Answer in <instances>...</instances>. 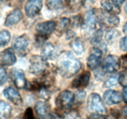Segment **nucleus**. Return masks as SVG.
Returning <instances> with one entry per match:
<instances>
[{
	"label": "nucleus",
	"instance_id": "obj_14",
	"mask_svg": "<svg viewBox=\"0 0 127 119\" xmlns=\"http://www.w3.org/2000/svg\"><path fill=\"white\" fill-rule=\"evenodd\" d=\"M90 78V73L85 71L75 78L72 82V87L76 89H83L88 86Z\"/></svg>",
	"mask_w": 127,
	"mask_h": 119
},
{
	"label": "nucleus",
	"instance_id": "obj_23",
	"mask_svg": "<svg viewBox=\"0 0 127 119\" xmlns=\"http://www.w3.org/2000/svg\"><path fill=\"white\" fill-rule=\"evenodd\" d=\"M70 24V19L66 18H61L59 21L57 25H56V34L59 36V34H62L69 27Z\"/></svg>",
	"mask_w": 127,
	"mask_h": 119
},
{
	"label": "nucleus",
	"instance_id": "obj_18",
	"mask_svg": "<svg viewBox=\"0 0 127 119\" xmlns=\"http://www.w3.org/2000/svg\"><path fill=\"white\" fill-rule=\"evenodd\" d=\"M42 54L46 59L54 60L59 57L58 48L51 43H44L42 46Z\"/></svg>",
	"mask_w": 127,
	"mask_h": 119
},
{
	"label": "nucleus",
	"instance_id": "obj_5",
	"mask_svg": "<svg viewBox=\"0 0 127 119\" xmlns=\"http://www.w3.org/2000/svg\"><path fill=\"white\" fill-rule=\"evenodd\" d=\"M75 96L72 92L64 90L60 93L56 99V105L61 109H69L73 104Z\"/></svg>",
	"mask_w": 127,
	"mask_h": 119
},
{
	"label": "nucleus",
	"instance_id": "obj_19",
	"mask_svg": "<svg viewBox=\"0 0 127 119\" xmlns=\"http://www.w3.org/2000/svg\"><path fill=\"white\" fill-rule=\"evenodd\" d=\"M100 4L102 9L108 14L117 15L120 13L118 4L112 0H102Z\"/></svg>",
	"mask_w": 127,
	"mask_h": 119
},
{
	"label": "nucleus",
	"instance_id": "obj_34",
	"mask_svg": "<svg viewBox=\"0 0 127 119\" xmlns=\"http://www.w3.org/2000/svg\"><path fill=\"white\" fill-rule=\"evenodd\" d=\"M7 74L4 68H0V86L4 84L6 81Z\"/></svg>",
	"mask_w": 127,
	"mask_h": 119
},
{
	"label": "nucleus",
	"instance_id": "obj_6",
	"mask_svg": "<svg viewBox=\"0 0 127 119\" xmlns=\"http://www.w3.org/2000/svg\"><path fill=\"white\" fill-rule=\"evenodd\" d=\"M121 61L118 57L113 55H109L103 60L102 69L106 73H112L118 70L120 67Z\"/></svg>",
	"mask_w": 127,
	"mask_h": 119
},
{
	"label": "nucleus",
	"instance_id": "obj_1",
	"mask_svg": "<svg viewBox=\"0 0 127 119\" xmlns=\"http://www.w3.org/2000/svg\"><path fill=\"white\" fill-rule=\"evenodd\" d=\"M81 68V62L70 52H64L59 56L57 70L62 77L70 78L77 73Z\"/></svg>",
	"mask_w": 127,
	"mask_h": 119
},
{
	"label": "nucleus",
	"instance_id": "obj_12",
	"mask_svg": "<svg viewBox=\"0 0 127 119\" xmlns=\"http://www.w3.org/2000/svg\"><path fill=\"white\" fill-rule=\"evenodd\" d=\"M11 78L18 89H24L27 84L24 71L21 69L13 68L10 72Z\"/></svg>",
	"mask_w": 127,
	"mask_h": 119
},
{
	"label": "nucleus",
	"instance_id": "obj_33",
	"mask_svg": "<svg viewBox=\"0 0 127 119\" xmlns=\"http://www.w3.org/2000/svg\"><path fill=\"white\" fill-rule=\"evenodd\" d=\"M24 119H34L33 110L31 107L27 108L23 115Z\"/></svg>",
	"mask_w": 127,
	"mask_h": 119
},
{
	"label": "nucleus",
	"instance_id": "obj_24",
	"mask_svg": "<svg viewBox=\"0 0 127 119\" xmlns=\"http://www.w3.org/2000/svg\"><path fill=\"white\" fill-rule=\"evenodd\" d=\"M70 45L76 54L81 55L84 52V45L80 38H76L70 42Z\"/></svg>",
	"mask_w": 127,
	"mask_h": 119
},
{
	"label": "nucleus",
	"instance_id": "obj_41",
	"mask_svg": "<svg viewBox=\"0 0 127 119\" xmlns=\"http://www.w3.org/2000/svg\"><path fill=\"white\" fill-rule=\"evenodd\" d=\"M50 119H62V117H61V116H59L57 114H51Z\"/></svg>",
	"mask_w": 127,
	"mask_h": 119
},
{
	"label": "nucleus",
	"instance_id": "obj_22",
	"mask_svg": "<svg viewBox=\"0 0 127 119\" xmlns=\"http://www.w3.org/2000/svg\"><path fill=\"white\" fill-rule=\"evenodd\" d=\"M67 0H46V5L51 10H58L66 6Z\"/></svg>",
	"mask_w": 127,
	"mask_h": 119
},
{
	"label": "nucleus",
	"instance_id": "obj_37",
	"mask_svg": "<svg viewBox=\"0 0 127 119\" xmlns=\"http://www.w3.org/2000/svg\"><path fill=\"white\" fill-rule=\"evenodd\" d=\"M121 117L123 119H127V105L122 109L120 114Z\"/></svg>",
	"mask_w": 127,
	"mask_h": 119
},
{
	"label": "nucleus",
	"instance_id": "obj_26",
	"mask_svg": "<svg viewBox=\"0 0 127 119\" xmlns=\"http://www.w3.org/2000/svg\"><path fill=\"white\" fill-rule=\"evenodd\" d=\"M120 35V34L119 31H118L116 29H112L107 31L105 34V39L108 43H112L117 40V39L119 37Z\"/></svg>",
	"mask_w": 127,
	"mask_h": 119
},
{
	"label": "nucleus",
	"instance_id": "obj_20",
	"mask_svg": "<svg viewBox=\"0 0 127 119\" xmlns=\"http://www.w3.org/2000/svg\"><path fill=\"white\" fill-rule=\"evenodd\" d=\"M23 18V14L21 11L19 9H14L9 13L6 18L4 25L7 27L12 26L18 24Z\"/></svg>",
	"mask_w": 127,
	"mask_h": 119
},
{
	"label": "nucleus",
	"instance_id": "obj_3",
	"mask_svg": "<svg viewBox=\"0 0 127 119\" xmlns=\"http://www.w3.org/2000/svg\"><path fill=\"white\" fill-rule=\"evenodd\" d=\"M30 39L28 35L23 34L16 37L13 42V49L19 56H25L29 51Z\"/></svg>",
	"mask_w": 127,
	"mask_h": 119
},
{
	"label": "nucleus",
	"instance_id": "obj_10",
	"mask_svg": "<svg viewBox=\"0 0 127 119\" xmlns=\"http://www.w3.org/2000/svg\"><path fill=\"white\" fill-rule=\"evenodd\" d=\"M16 62V57L13 48H8L0 52V66H11Z\"/></svg>",
	"mask_w": 127,
	"mask_h": 119
},
{
	"label": "nucleus",
	"instance_id": "obj_30",
	"mask_svg": "<svg viewBox=\"0 0 127 119\" xmlns=\"http://www.w3.org/2000/svg\"><path fill=\"white\" fill-rule=\"evenodd\" d=\"M118 79V82L121 86L124 87H127V70L121 72Z\"/></svg>",
	"mask_w": 127,
	"mask_h": 119
},
{
	"label": "nucleus",
	"instance_id": "obj_8",
	"mask_svg": "<svg viewBox=\"0 0 127 119\" xmlns=\"http://www.w3.org/2000/svg\"><path fill=\"white\" fill-rule=\"evenodd\" d=\"M56 24L53 20L43 22L39 23L36 27L37 34L48 38L50 35L56 30Z\"/></svg>",
	"mask_w": 127,
	"mask_h": 119
},
{
	"label": "nucleus",
	"instance_id": "obj_2",
	"mask_svg": "<svg viewBox=\"0 0 127 119\" xmlns=\"http://www.w3.org/2000/svg\"><path fill=\"white\" fill-rule=\"evenodd\" d=\"M30 65L29 71L31 73L35 75H44L47 73L49 65L47 60L42 56L33 55L32 56L29 60Z\"/></svg>",
	"mask_w": 127,
	"mask_h": 119
},
{
	"label": "nucleus",
	"instance_id": "obj_43",
	"mask_svg": "<svg viewBox=\"0 0 127 119\" xmlns=\"http://www.w3.org/2000/svg\"><path fill=\"white\" fill-rule=\"evenodd\" d=\"M125 0H115V2L118 4V5H121V4H123L125 2Z\"/></svg>",
	"mask_w": 127,
	"mask_h": 119
},
{
	"label": "nucleus",
	"instance_id": "obj_31",
	"mask_svg": "<svg viewBox=\"0 0 127 119\" xmlns=\"http://www.w3.org/2000/svg\"><path fill=\"white\" fill-rule=\"evenodd\" d=\"M118 82V78L116 76H112L108 78L107 81L105 82L103 86L106 88H109V87H113V86H116Z\"/></svg>",
	"mask_w": 127,
	"mask_h": 119
},
{
	"label": "nucleus",
	"instance_id": "obj_11",
	"mask_svg": "<svg viewBox=\"0 0 127 119\" xmlns=\"http://www.w3.org/2000/svg\"><path fill=\"white\" fill-rule=\"evenodd\" d=\"M42 8V0H28L25 6L26 14L29 18H34L39 13Z\"/></svg>",
	"mask_w": 127,
	"mask_h": 119
},
{
	"label": "nucleus",
	"instance_id": "obj_46",
	"mask_svg": "<svg viewBox=\"0 0 127 119\" xmlns=\"http://www.w3.org/2000/svg\"><path fill=\"white\" fill-rule=\"evenodd\" d=\"M21 1H23V0H21Z\"/></svg>",
	"mask_w": 127,
	"mask_h": 119
},
{
	"label": "nucleus",
	"instance_id": "obj_17",
	"mask_svg": "<svg viewBox=\"0 0 127 119\" xmlns=\"http://www.w3.org/2000/svg\"><path fill=\"white\" fill-rule=\"evenodd\" d=\"M122 96L120 93L113 90H107L103 94V100L108 105L118 104L122 101Z\"/></svg>",
	"mask_w": 127,
	"mask_h": 119
},
{
	"label": "nucleus",
	"instance_id": "obj_15",
	"mask_svg": "<svg viewBox=\"0 0 127 119\" xmlns=\"http://www.w3.org/2000/svg\"><path fill=\"white\" fill-rule=\"evenodd\" d=\"M35 111L39 119H49L51 116L50 107L47 103L39 101L35 105Z\"/></svg>",
	"mask_w": 127,
	"mask_h": 119
},
{
	"label": "nucleus",
	"instance_id": "obj_36",
	"mask_svg": "<svg viewBox=\"0 0 127 119\" xmlns=\"http://www.w3.org/2000/svg\"><path fill=\"white\" fill-rule=\"evenodd\" d=\"M89 119H106V117L104 116V115L99 114H93L89 117Z\"/></svg>",
	"mask_w": 127,
	"mask_h": 119
},
{
	"label": "nucleus",
	"instance_id": "obj_21",
	"mask_svg": "<svg viewBox=\"0 0 127 119\" xmlns=\"http://www.w3.org/2000/svg\"><path fill=\"white\" fill-rule=\"evenodd\" d=\"M12 108L8 103L0 100V119H8L11 114Z\"/></svg>",
	"mask_w": 127,
	"mask_h": 119
},
{
	"label": "nucleus",
	"instance_id": "obj_38",
	"mask_svg": "<svg viewBox=\"0 0 127 119\" xmlns=\"http://www.w3.org/2000/svg\"><path fill=\"white\" fill-rule=\"evenodd\" d=\"M122 99L127 104V87H124L122 91Z\"/></svg>",
	"mask_w": 127,
	"mask_h": 119
},
{
	"label": "nucleus",
	"instance_id": "obj_16",
	"mask_svg": "<svg viewBox=\"0 0 127 119\" xmlns=\"http://www.w3.org/2000/svg\"><path fill=\"white\" fill-rule=\"evenodd\" d=\"M3 94L7 99L13 103L14 105H19L23 103V99L20 94L13 87H6L3 91Z\"/></svg>",
	"mask_w": 127,
	"mask_h": 119
},
{
	"label": "nucleus",
	"instance_id": "obj_45",
	"mask_svg": "<svg viewBox=\"0 0 127 119\" xmlns=\"http://www.w3.org/2000/svg\"><path fill=\"white\" fill-rule=\"evenodd\" d=\"M4 1H5V0H0V6H1L3 4V3L4 2Z\"/></svg>",
	"mask_w": 127,
	"mask_h": 119
},
{
	"label": "nucleus",
	"instance_id": "obj_9",
	"mask_svg": "<svg viewBox=\"0 0 127 119\" xmlns=\"http://www.w3.org/2000/svg\"><path fill=\"white\" fill-rule=\"evenodd\" d=\"M97 21L96 13L94 11H88L84 17V22L82 25V29L86 33H90L94 30Z\"/></svg>",
	"mask_w": 127,
	"mask_h": 119
},
{
	"label": "nucleus",
	"instance_id": "obj_35",
	"mask_svg": "<svg viewBox=\"0 0 127 119\" xmlns=\"http://www.w3.org/2000/svg\"><path fill=\"white\" fill-rule=\"evenodd\" d=\"M120 48L123 52H127V36H125L120 40Z\"/></svg>",
	"mask_w": 127,
	"mask_h": 119
},
{
	"label": "nucleus",
	"instance_id": "obj_7",
	"mask_svg": "<svg viewBox=\"0 0 127 119\" xmlns=\"http://www.w3.org/2000/svg\"><path fill=\"white\" fill-rule=\"evenodd\" d=\"M103 52L100 48L95 47L92 48L87 58V66L90 70H94L98 68L102 60Z\"/></svg>",
	"mask_w": 127,
	"mask_h": 119
},
{
	"label": "nucleus",
	"instance_id": "obj_44",
	"mask_svg": "<svg viewBox=\"0 0 127 119\" xmlns=\"http://www.w3.org/2000/svg\"><path fill=\"white\" fill-rule=\"evenodd\" d=\"M125 13L127 14V3H126L125 6Z\"/></svg>",
	"mask_w": 127,
	"mask_h": 119
},
{
	"label": "nucleus",
	"instance_id": "obj_39",
	"mask_svg": "<svg viewBox=\"0 0 127 119\" xmlns=\"http://www.w3.org/2000/svg\"><path fill=\"white\" fill-rule=\"evenodd\" d=\"M66 34L67 39H70L74 38L75 36V32H73L72 31H67Z\"/></svg>",
	"mask_w": 127,
	"mask_h": 119
},
{
	"label": "nucleus",
	"instance_id": "obj_27",
	"mask_svg": "<svg viewBox=\"0 0 127 119\" xmlns=\"http://www.w3.org/2000/svg\"><path fill=\"white\" fill-rule=\"evenodd\" d=\"M11 40L10 32L8 31H0V47H4L9 43Z\"/></svg>",
	"mask_w": 127,
	"mask_h": 119
},
{
	"label": "nucleus",
	"instance_id": "obj_40",
	"mask_svg": "<svg viewBox=\"0 0 127 119\" xmlns=\"http://www.w3.org/2000/svg\"><path fill=\"white\" fill-rule=\"evenodd\" d=\"M122 60L123 61V66L127 70V54L122 57Z\"/></svg>",
	"mask_w": 127,
	"mask_h": 119
},
{
	"label": "nucleus",
	"instance_id": "obj_32",
	"mask_svg": "<svg viewBox=\"0 0 127 119\" xmlns=\"http://www.w3.org/2000/svg\"><path fill=\"white\" fill-rule=\"evenodd\" d=\"M85 96H86V93L84 90H79L77 92L76 94V100L79 103H82L84 101Z\"/></svg>",
	"mask_w": 127,
	"mask_h": 119
},
{
	"label": "nucleus",
	"instance_id": "obj_25",
	"mask_svg": "<svg viewBox=\"0 0 127 119\" xmlns=\"http://www.w3.org/2000/svg\"><path fill=\"white\" fill-rule=\"evenodd\" d=\"M82 4V0H67L66 6L73 13L79 11Z\"/></svg>",
	"mask_w": 127,
	"mask_h": 119
},
{
	"label": "nucleus",
	"instance_id": "obj_4",
	"mask_svg": "<svg viewBox=\"0 0 127 119\" xmlns=\"http://www.w3.org/2000/svg\"><path fill=\"white\" fill-rule=\"evenodd\" d=\"M88 107L95 114L105 115L107 113V109L103 104V102L99 94L92 93L88 99Z\"/></svg>",
	"mask_w": 127,
	"mask_h": 119
},
{
	"label": "nucleus",
	"instance_id": "obj_42",
	"mask_svg": "<svg viewBox=\"0 0 127 119\" xmlns=\"http://www.w3.org/2000/svg\"><path fill=\"white\" fill-rule=\"evenodd\" d=\"M123 32H124L125 34H127V21L126 22V23L125 24L124 26H123Z\"/></svg>",
	"mask_w": 127,
	"mask_h": 119
},
{
	"label": "nucleus",
	"instance_id": "obj_13",
	"mask_svg": "<svg viewBox=\"0 0 127 119\" xmlns=\"http://www.w3.org/2000/svg\"><path fill=\"white\" fill-rule=\"evenodd\" d=\"M97 15V14H96ZM97 20H99L100 26L104 28H112L118 26L120 23V19L118 16L113 14L105 16L102 14L100 18L97 16Z\"/></svg>",
	"mask_w": 127,
	"mask_h": 119
},
{
	"label": "nucleus",
	"instance_id": "obj_28",
	"mask_svg": "<svg viewBox=\"0 0 127 119\" xmlns=\"http://www.w3.org/2000/svg\"><path fill=\"white\" fill-rule=\"evenodd\" d=\"M103 32L101 29L97 30L93 34L91 39V43L93 45H99L102 40Z\"/></svg>",
	"mask_w": 127,
	"mask_h": 119
},
{
	"label": "nucleus",
	"instance_id": "obj_29",
	"mask_svg": "<svg viewBox=\"0 0 127 119\" xmlns=\"http://www.w3.org/2000/svg\"><path fill=\"white\" fill-rule=\"evenodd\" d=\"M62 119H80V115L77 110H70L64 114Z\"/></svg>",
	"mask_w": 127,
	"mask_h": 119
}]
</instances>
